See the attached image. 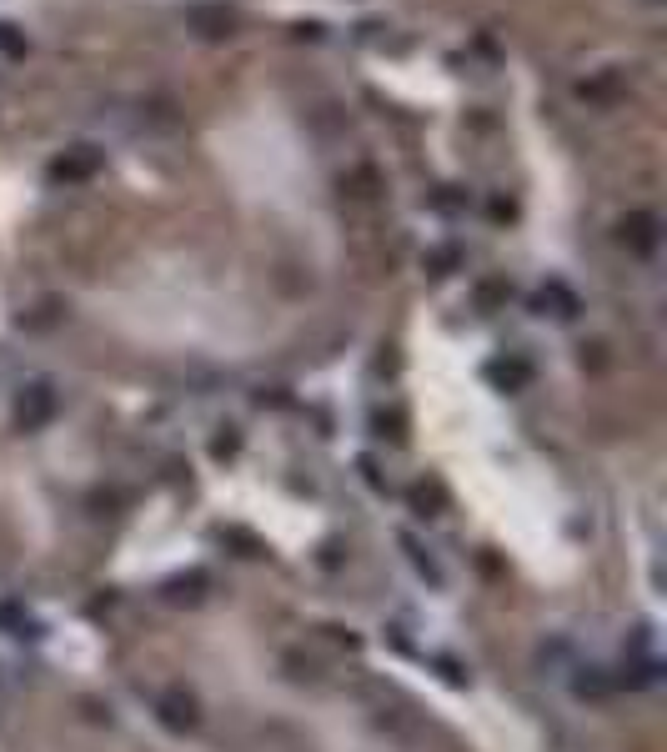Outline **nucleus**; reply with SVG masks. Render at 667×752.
Returning a JSON list of instances; mask_svg holds the SVG:
<instances>
[{
	"label": "nucleus",
	"instance_id": "f257e3e1",
	"mask_svg": "<svg viewBox=\"0 0 667 752\" xmlns=\"http://www.w3.org/2000/svg\"><path fill=\"white\" fill-rule=\"evenodd\" d=\"M106 166V156H101V146H91V141H81V146H66L56 161H51V181H66V186H81V181H91L96 171Z\"/></svg>",
	"mask_w": 667,
	"mask_h": 752
},
{
	"label": "nucleus",
	"instance_id": "f03ea898",
	"mask_svg": "<svg viewBox=\"0 0 667 752\" xmlns=\"http://www.w3.org/2000/svg\"><path fill=\"white\" fill-rule=\"evenodd\" d=\"M51 417H56V387L51 382H26L21 397H16V422L26 432H41Z\"/></svg>",
	"mask_w": 667,
	"mask_h": 752
},
{
	"label": "nucleus",
	"instance_id": "7ed1b4c3",
	"mask_svg": "<svg viewBox=\"0 0 667 752\" xmlns=\"http://www.w3.org/2000/svg\"><path fill=\"white\" fill-rule=\"evenodd\" d=\"M156 717H161L171 732H191V727L201 722V707H196V697H191V692L166 687V692L156 697Z\"/></svg>",
	"mask_w": 667,
	"mask_h": 752
},
{
	"label": "nucleus",
	"instance_id": "20e7f679",
	"mask_svg": "<svg viewBox=\"0 0 667 752\" xmlns=\"http://www.w3.org/2000/svg\"><path fill=\"white\" fill-rule=\"evenodd\" d=\"M617 241L632 251V256H652L657 251V216L652 211H632L617 221Z\"/></svg>",
	"mask_w": 667,
	"mask_h": 752
},
{
	"label": "nucleus",
	"instance_id": "39448f33",
	"mask_svg": "<svg viewBox=\"0 0 667 752\" xmlns=\"http://www.w3.org/2000/svg\"><path fill=\"white\" fill-rule=\"evenodd\" d=\"M186 26H191L196 36H206V41H226V36L236 31V16H231L226 6H191V11H186Z\"/></svg>",
	"mask_w": 667,
	"mask_h": 752
},
{
	"label": "nucleus",
	"instance_id": "423d86ee",
	"mask_svg": "<svg viewBox=\"0 0 667 752\" xmlns=\"http://www.w3.org/2000/svg\"><path fill=\"white\" fill-rule=\"evenodd\" d=\"M487 382L502 387V392H522L532 382V366L522 356H502V361H487Z\"/></svg>",
	"mask_w": 667,
	"mask_h": 752
},
{
	"label": "nucleus",
	"instance_id": "0eeeda50",
	"mask_svg": "<svg viewBox=\"0 0 667 752\" xmlns=\"http://www.w3.org/2000/svg\"><path fill=\"white\" fill-rule=\"evenodd\" d=\"M532 306H537L542 316L552 311V316H562V321H567V316H577V296H572L562 281H547V286L537 291V301H532Z\"/></svg>",
	"mask_w": 667,
	"mask_h": 752
},
{
	"label": "nucleus",
	"instance_id": "6e6552de",
	"mask_svg": "<svg viewBox=\"0 0 667 752\" xmlns=\"http://www.w3.org/2000/svg\"><path fill=\"white\" fill-rule=\"evenodd\" d=\"M402 547H407V557H412V567H417V572H422L427 582H442V567H437V562L427 557V547H422L417 537H402Z\"/></svg>",
	"mask_w": 667,
	"mask_h": 752
},
{
	"label": "nucleus",
	"instance_id": "1a4fd4ad",
	"mask_svg": "<svg viewBox=\"0 0 667 752\" xmlns=\"http://www.w3.org/2000/svg\"><path fill=\"white\" fill-rule=\"evenodd\" d=\"M0 51H6V56H26V36H21V26H11V21H0Z\"/></svg>",
	"mask_w": 667,
	"mask_h": 752
},
{
	"label": "nucleus",
	"instance_id": "9d476101",
	"mask_svg": "<svg viewBox=\"0 0 667 752\" xmlns=\"http://www.w3.org/2000/svg\"><path fill=\"white\" fill-rule=\"evenodd\" d=\"M412 502L422 507V517H437V507H442V492H437V487H417V492H412Z\"/></svg>",
	"mask_w": 667,
	"mask_h": 752
}]
</instances>
